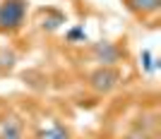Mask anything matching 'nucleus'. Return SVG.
<instances>
[{
	"label": "nucleus",
	"mask_w": 161,
	"mask_h": 139,
	"mask_svg": "<svg viewBox=\"0 0 161 139\" xmlns=\"http://www.w3.org/2000/svg\"><path fill=\"white\" fill-rule=\"evenodd\" d=\"M125 5L137 19H149V17L159 14L161 0H125Z\"/></svg>",
	"instance_id": "423d86ee"
},
{
	"label": "nucleus",
	"mask_w": 161,
	"mask_h": 139,
	"mask_svg": "<svg viewBox=\"0 0 161 139\" xmlns=\"http://www.w3.org/2000/svg\"><path fill=\"white\" fill-rule=\"evenodd\" d=\"M0 139H24V120L19 113L5 110L0 115Z\"/></svg>",
	"instance_id": "20e7f679"
},
{
	"label": "nucleus",
	"mask_w": 161,
	"mask_h": 139,
	"mask_svg": "<svg viewBox=\"0 0 161 139\" xmlns=\"http://www.w3.org/2000/svg\"><path fill=\"white\" fill-rule=\"evenodd\" d=\"M89 58L99 67H120V62L128 60V51L115 41H96L89 46Z\"/></svg>",
	"instance_id": "f03ea898"
},
{
	"label": "nucleus",
	"mask_w": 161,
	"mask_h": 139,
	"mask_svg": "<svg viewBox=\"0 0 161 139\" xmlns=\"http://www.w3.org/2000/svg\"><path fill=\"white\" fill-rule=\"evenodd\" d=\"M87 84L96 96H108L123 84V70L120 67H96L89 72Z\"/></svg>",
	"instance_id": "7ed1b4c3"
},
{
	"label": "nucleus",
	"mask_w": 161,
	"mask_h": 139,
	"mask_svg": "<svg viewBox=\"0 0 161 139\" xmlns=\"http://www.w3.org/2000/svg\"><path fill=\"white\" fill-rule=\"evenodd\" d=\"M65 22H67V17H65L63 10H58V7H43V10H39V19H36V24H39L41 31L53 34V31H58Z\"/></svg>",
	"instance_id": "39448f33"
},
{
	"label": "nucleus",
	"mask_w": 161,
	"mask_h": 139,
	"mask_svg": "<svg viewBox=\"0 0 161 139\" xmlns=\"http://www.w3.org/2000/svg\"><path fill=\"white\" fill-rule=\"evenodd\" d=\"M65 41H67V43L80 46V43H89V36H87V31H84L82 24H75V27H70L65 31Z\"/></svg>",
	"instance_id": "9d476101"
},
{
	"label": "nucleus",
	"mask_w": 161,
	"mask_h": 139,
	"mask_svg": "<svg viewBox=\"0 0 161 139\" xmlns=\"http://www.w3.org/2000/svg\"><path fill=\"white\" fill-rule=\"evenodd\" d=\"M140 67H142V72H144V74H152L154 70H159V67H161V60L154 58V53H152L149 48H142V53H140Z\"/></svg>",
	"instance_id": "1a4fd4ad"
},
{
	"label": "nucleus",
	"mask_w": 161,
	"mask_h": 139,
	"mask_svg": "<svg viewBox=\"0 0 161 139\" xmlns=\"http://www.w3.org/2000/svg\"><path fill=\"white\" fill-rule=\"evenodd\" d=\"M17 60H19V55L14 53L12 48H0V77L12 72L17 67Z\"/></svg>",
	"instance_id": "6e6552de"
},
{
	"label": "nucleus",
	"mask_w": 161,
	"mask_h": 139,
	"mask_svg": "<svg viewBox=\"0 0 161 139\" xmlns=\"http://www.w3.org/2000/svg\"><path fill=\"white\" fill-rule=\"evenodd\" d=\"M29 14V0H0V34L14 36L24 29Z\"/></svg>",
	"instance_id": "f257e3e1"
},
{
	"label": "nucleus",
	"mask_w": 161,
	"mask_h": 139,
	"mask_svg": "<svg viewBox=\"0 0 161 139\" xmlns=\"http://www.w3.org/2000/svg\"><path fill=\"white\" fill-rule=\"evenodd\" d=\"M39 139H72V134L60 120H53L48 127H43L39 132Z\"/></svg>",
	"instance_id": "0eeeda50"
},
{
	"label": "nucleus",
	"mask_w": 161,
	"mask_h": 139,
	"mask_svg": "<svg viewBox=\"0 0 161 139\" xmlns=\"http://www.w3.org/2000/svg\"><path fill=\"white\" fill-rule=\"evenodd\" d=\"M120 139H154V137H149V134H142V132H137V130H130V132H125Z\"/></svg>",
	"instance_id": "9b49d317"
}]
</instances>
